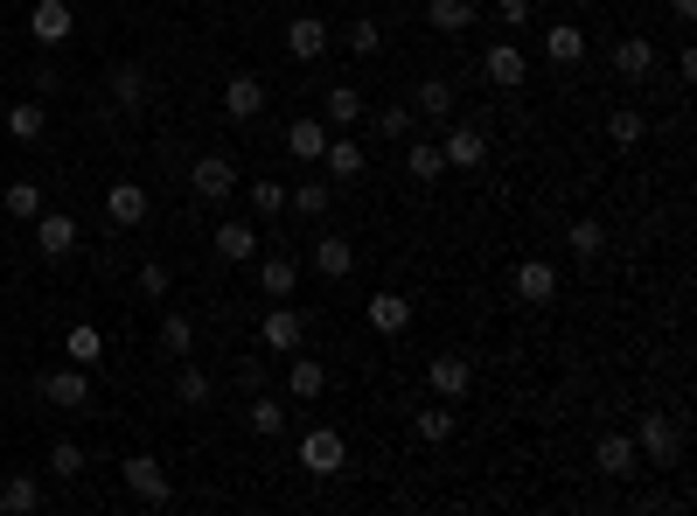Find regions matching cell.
Here are the masks:
<instances>
[{"instance_id":"6da1fadb","label":"cell","mask_w":697,"mask_h":516,"mask_svg":"<svg viewBox=\"0 0 697 516\" xmlns=\"http://www.w3.org/2000/svg\"><path fill=\"white\" fill-rule=\"evenodd\" d=\"M35 391H43V405H56V412H84V405H91V377L78 370V363L43 370V377H35Z\"/></svg>"},{"instance_id":"7a4b0ae2","label":"cell","mask_w":697,"mask_h":516,"mask_svg":"<svg viewBox=\"0 0 697 516\" xmlns=\"http://www.w3.org/2000/svg\"><path fill=\"white\" fill-rule=\"evenodd\" d=\"M635 454H649L655 468H676V454H684V433L670 426V412H642V426H635Z\"/></svg>"},{"instance_id":"3957f363","label":"cell","mask_w":697,"mask_h":516,"mask_svg":"<svg viewBox=\"0 0 697 516\" xmlns=\"http://www.w3.org/2000/svg\"><path fill=\"white\" fill-rule=\"evenodd\" d=\"M266 78H252V70H231V78H223V119H237V126H252L258 112H266Z\"/></svg>"},{"instance_id":"277c9868","label":"cell","mask_w":697,"mask_h":516,"mask_svg":"<svg viewBox=\"0 0 697 516\" xmlns=\"http://www.w3.org/2000/svg\"><path fill=\"white\" fill-rule=\"evenodd\" d=\"M342 461H349V447H342V433H335V426H314L307 439H300V468L322 474V482H328V474H342Z\"/></svg>"},{"instance_id":"5b68a950","label":"cell","mask_w":697,"mask_h":516,"mask_svg":"<svg viewBox=\"0 0 697 516\" xmlns=\"http://www.w3.org/2000/svg\"><path fill=\"white\" fill-rule=\"evenodd\" d=\"M426 385H432L440 405H461L467 385H475V363H467V356H432V363H426Z\"/></svg>"},{"instance_id":"8992f818","label":"cell","mask_w":697,"mask_h":516,"mask_svg":"<svg viewBox=\"0 0 697 516\" xmlns=\"http://www.w3.org/2000/svg\"><path fill=\"white\" fill-rule=\"evenodd\" d=\"M188 188H196L202 203H223V196L237 188V161H231V154H202L196 168H188Z\"/></svg>"},{"instance_id":"52a82bcc","label":"cell","mask_w":697,"mask_h":516,"mask_svg":"<svg viewBox=\"0 0 697 516\" xmlns=\"http://www.w3.org/2000/svg\"><path fill=\"white\" fill-rule=\"evenodd\" d=\"M119 474H126V489H133L140 503H154V509L175 495V489H167V468L154 461V454H133V461H119Z\"/></svg>"},{"instance_id":"ba28073f","label":"cell","mask_w":697,"mask_h":516,"mask_svg":"<svg viewBox=\"0 0 697 516\" xmlns=\"http://www.w3.org/2000/svg\"><path fill=\"white\" fill-rule=\"evenodd\" d=\"M287 56H293V64H322V56H328V22H322V14H293V22H287Z\"/></svg>"},{"instance_id":"9c48e42d","label":"cell","mask_w":697,"mask_h":516,"mask_svg":"<svg viewBox=\"0 0 697 516\" xmlns=\"http://www.w3.org/2000/svg\"><path fill=\"white\" fill-rule=\"evenodd\" d=\"M35 252H43V259H70V252H78V217L43 209V217H35Z\"/></svg>"},{"instance_id":"30bf717a","label":"cell","mask_w":697,"mask_h":516,"mask_svg":"<svg viewBox=\"0 0 697 516\" xmlns=\"http://www.w3.org/2000/svg\"><path fill=\"white\" fill-rule=\"evenodd\" d=\"M70 28H78V14H70V0H35V14H28V35L43 49L56 43H70Z\"/></svg>"},{"instance_id":"8fae6325","label":"cell","mask_w":697,"mask_h":516,"mask_svg":"<svg viewBox=\"0 0 697 516\" xmlns=\"http://www.w3.org/2000/svg\"><path fill=\"white\" fill-rule=\"evenodd\" d=\"M147 203H154V196H147L140 182H112V188H105V217L119 223V231H133V223H147Z\"/></svg>"},{"instance_id":"7c38bea8","label":"cell","mask_w":697,"mask_h":516,"mask_svg":"<svg viewBox=\"0 0 697 516\" xmlns=\"http://www.w3.org/2000/svg\"><path fill=\"white\" fill-rule=\"evenodd\" d=\"M593 468L607 474V482H628V474H635V439L628 433H600L593 439Z\"/></svg>"},{"instance_id":"4fadbf2b","label":"cell","mask_w":697,"mask_h":516,"mask_svg":"<svg viewBox=\"0 0 697 516\" xmlns=\"http://www.w3.org/2000/svg\"><path fill=\"white\" fill-rule=\"evenodd\" d=\"M105 84H112V105H119V112H140L147 99H154V84H147V70H140V64H112V70H105Z\"/></svg>"},{"instance_id":"5bb4252c","label":"cell","mask_w":697,"mask_h":516,"mask_svg":"<svg viewBox=\"0 0 697 516\" xmlns=\"http://www.w3.org/2000/svg\"><path fill=\"white\" fill-rule=\"evenodd\" d=\"M510 286H516V300H531V308H544V300L558 294V265H551V259H523Z\"/></svg>"},{"instance_id":"9a60e30c","label":"cell","mask_w":697,"mask_h":516,"mask_svg":"<svg viewBox=\"0 0 697 516\" xmlns=\"http://www.w3.org/2000/svg\"><path fill=\"white\" fill-rule=\"evenodd\" d=\"M300 335H307V321H300L293 308H272L266 321H258V342H266L272 356H293V349H300Z\"/></svg>"},{"instance_id":"2e32d148","label":"cell","mask_w":697,"mask_h":516,"mask_svg":"<svg viewBox=\"0 0 697 516\" xmlns=\"http://www.w3.org/2000/svg\"><path fill=\"white\" fill-rule=\"evenodd\" d=\"M440 154H446V168H481L488 161V133L481 126H454L440 140Z\"/></svg>"},{"instance_id":"e0dca14e","label":"cell","mask_w":697,"mask_h":516,"mask_svg":"<svg viewBox=\"0 0 697 516\" xmlns=\"http://www.w3.org/2000/svg\"><path fill=\"white\" fill-rule=\"evenodd\" d=\"M43 509V482L35 474H8L0 482V516H35Z\"/></svg>"},{"instance_id":"ac0fdd59","label":"cell","mask_w":697,"mask_h":516,"mask_svg":"<svg viewBox=\"0 0 697 516\" xmlns=\"http://www.w3.org/2000/svg\"><path fill=\"white\" fill-rule=\"evenodd\" d=\"M363 314H370L376 335H405V329H411V300H405V294H376Z\"/></svg>"},{"instance_id":"d6986e66","label":"cell","mask_w":697,"mask_h":516,"mask_svg":"<svg viewBox=\"0 0 697 516\" xmlns=\"http://www.w3.org/2000/svg\"><path fill=\"white\" fill-rule=\"evenodd\" d=\"M63 356L78 363V370H98V363H105V335L91 329V321H70V335H63Z\"/></svg>"},{"instance_id":"ffe728a7","label":"cell","mask_w":697,"mask_h":516,"mask_svg":"<svg viewBox=\"0 0 697 516\" xmlns=\"http://www.w3.org/2000/svg\"><path fill=\"white\" fill-rule=\"evenodd\" d=\"M217 259H231V265H252L258 259V231H252V223H217Z\"/></svg>"},{"instance_id":"44dd1931","label":"cell","mask_w":697,"mask_h":516,"mask_svg":"<svg viewBox=\"0 0 697 516\" xmlns=\"http://www.w3.org/2000/svg\"><path fill=\"white\" fill-rule=\"evenodd\" d=\"M544 56H551L558 70H572L579 56H586V35H579L572 22H551V28H544Z\"/></svg>"},{"instance_id":"7402d4cb","label":"cell","mask_w":697,"mask_h":516,"mask_svg":"<svg viewBox=\"0 0 697 516\" xmlns=\"http://www.w3.org/2000/svg\"><path fill=\"white\" fill-rule=\"evenodd\" d=\"M314 273H322V279H349L356 273V244L349 238H322V244H314Z\"/></svg>"},{"instance_id":"603a6c76","label":"cell","mask_w":697,"mask_h":516,"mask_svg":"<svg viewBox=\"0 0 697 516\" xmlns=\"http://www.w3.org/2000/svg\"><path fill=\"white\" fill-rule=\"evenodd\" d=\"M293 286H300V265H293V259H279V252L258 259V294H266V300H287Z\"/></svg>"},{"instance_id":"cb8c5ba5","label":"cell","mask_w":697,"mask_h":516,"mask_svg":"<svg viewBox=\"0 0 697 516\" xmlns=\"http://www.w3.org/2000/svg\"><path fill=\"white\" fill-rule=\"evenodd\" d=\"M649 70H655V43H642V35L614 43V78H649Z\"/></svg>"},{"instance_id":"d4e9b609","label":"cell","mask_w":697,"mask_h":516,"mask_svg":"<svg viewBox=\"0 0 697 516\" xmlns=\"http://www.w3.org/2000/svg\"><path fill=\"white\" fill-rule=\"evenodd\" d=\"M0 203H8V217H22V223H35V217H43V182L14 175L8 188H0Z\"/></svg>"},{"instance_id":"484cf974","label":"cell","mask_w":697,"mask_h":516,"mask_svg":"<svg viewBox=\"0 0 697 516\" xmlns=\"http://www.w3.org/2000/svg\"><path fill=\"white\" fill-rule=\"evenodd\" d=\"M287 391L300 398V405H314V398L328 391V370H322L314 356H293V370H287Z\"/></svg>"},{"instance_id":"4316f807","label":"cell","mask_w":697,"mask_h":516,"mask_svg":"<svg viewBox=\"0 0 697 516\" xmlns=\"http://www.w3.org/2000/svg\"><path fill=\"white\" fill-rule=\"evenodd\" d=\"M523 70H531V64H523V49H510V43H496V49L481 56V78L488 84H523Z\"/></svg>"},{"instance_id":"83f0119b","label":"cell","mask_w":697,"mask_h":516,"mask_svg":"<svg viewBox=\"0 0 697 516\" xmlns=\"http://www.w3.org/2000/svg\"><path fill=\"white\" fill-rule=\"evenodd\" d=\"M322 147H328V126L322 119H293L287 126V154L293 161H322Z\"/></svg>"},{"instance_id":"f1b7e54d","label":"cell","mask_w":697,"mask_h":516,"mask_svg":"<svg viewBox=\"0 0 697 516\" xmlns=\"http://www.w3.org/2000/svg\"><path fill=\"white\" fill-rule=\"evenodd\" d=\"M405 175H411V182H440V175H446L440 140H411V147H405Z\"/></svg>"},{"instance_id":"f546056e","label":"cell","mask_w":697,"mask_h":516,"mask_svg":"<svg viewBox=\"0 0 697 516\" xmlns=\"http://www.w3.org/2000/svg\"><path fill=\"white\" fill-rule=\"evenodd\" d=\"M322 161H328V182H356V175H363V147H356V140H335V133H328Z\"/></svg>"},{"instance_id":"4dcf8cb0","label":"cell","mask_w":697,"mask_h":516,"mask_svg":"<svg viewBox=\"0 0 697 516\" xmlns=\"http://www.w3.org/2000/svg\"><path fill=\"white\" fill-rule=\"evenodd\" d=\"M244 426L258 439H279L287 433V405H279V398H252V405H244Z\"/></svg>"},{"instance_id":"1f68e13d","label":"cell","mask_w":697,"mask_h":516,"mask_svg":"<svg viewBox=\"0 0 697 516\" xmlns=\"http://www.w3.org/2000/svg\"><path fill=\"white\" fill-rule=\"evenodd\" d=\"M426 22L440 35H461L467 22H475V0H426Z\"/></svg>"},{"instance_id":"d6a6232c","label":"cell","mask_w":697,"mask_h":516,"mask_svg":"<svg viewBox=\"0 0 697 516\" xmlns=\"http://www.w3.org/2000/svg\"><path fill=\"white\" fill-rule=\"evenodd\" d=\"M565 244H572V259H600V252H607V231H600V217H579L572 223V231H565Z\"/></svg>"},{"instance_id":"836d02e7","label":"cell","mask_w":697,"mask_h":516,"mask_svg":"<svg viewBox=\"0 0 697 516\" xmlns=\"http://www.w3.org/2000/svg\"><path fill=\"white\" fill-rule=\"evenodd\" d=\"M419 112H426L432 126L454 119V84H446V78H426V84H419Z\"/></svg>"},{"instance_id":"e575fe53","label":"cell","mask_w":697,"mask_h":516,"mask_svg":"<svg viewBox=\"0 0 697 516\" xmlns=\"http://www.w3.org/2000/svg\"><path fill=\"white\" fill-rule=\"evenodd\" d=\"M161 349L175 356V363L196 356V321H188V314H167V321H161Z\"/></svg>"},{"instance_id":"d590c367","label":"cell","mask_w":697,"mask_h":516,"mask_svg":"<svg viewBox=\"0 0 697 516\" xmlns=\"http://www.w3.org/2000/svg\"><path fill=\"white\" fill-rule=\"evenodd\" d=\"M322 112H328V126H356V119H363V91H356V84H335Z\"/></svg>"},{"instance_id":"8d00e7d4","label":"cell","mask_w":697,"mask_h":516,"mask_svg":"<svg viewBox=\"0 0 697 516\" xmlns=\"http://www.w3.org/2000/svg\"><path fill=\"white\" fill-rule=\"evenodd\" d=\"M8 140H22V147L43 140V105H35V99H22V105L8 112Z\"/></svg>"},{"instance_id":"74e56055","label":"cell","mask_w":697,"mask_h":516,"mask_svg":"<svg viewBox=\"0 0 697 516\" xmlns=\"http://www.w3.org/2000/svg\"><path fill=\"white\" fill-rule=\"evenodd\" d=\"M642 133H649V119H642V112H635V105L607 112V140H614V147H635V140H642Z\"/></svg>"},{"instance_id":"f35d334b","label":"cell","mask_w":697,"mask_h":516,"mask_svg":"<svg viewBox=\"0 0 697 516\" xmlns=\"http://www.w3.org/2000/svg\"><path fill=\"white\" fill-rule=\"evenodd\" d=\"M328 196H335L328 182H293V188H287V209H300V217H322Z\"/></svg>"},{"instance_id":"ab89813d","label":"cell","mask_w":697,"mask_h":516,"mask_svg":"<svg viewBox=\"0 0 697 516\" xmlns=\"http://www.w3.org/2000/svg\"><path fill=\"white\" fill-rule=\"evenodd\" d=\"M411 433H419L426 447H440V439H454V412H446V405H426L419 418H411Z\"/></svg>"},{"instance_id":"60d3db41","label":"cell","mask_w":697,"mask_h":516,"mask_svg":"<svg viewBox=\"0 0 697 516\" xmlns=\"http://www.w3.org/2000/svg\"><path fill=\"white\" fill-rule=\"evenodd\" d=\"M49 474H56V482H78V474H84V447H78V439H56V447H49Z\"/></svg>"},{"instance_id":"b9f144b4","label":"cell","mask_w":697,"mask_h":516,"mask_svg":"<svg viewBox=\"0 0 697 516\" xmlns=\"http://www.w3.org/2000/svg\"><path fill=\"white\" fill-rule=\"evenodd\" d=\"M244 196H252V217H279L287 209V182H252Z\"/></svg>"},{"instance_id":"7bdbcfd3","label":"cell","mask_w":697,"mask_h":516,"mask_svg":"<svg viewBox=\"0 0 697 516\" xmlns=\"http://www.w3.org/2000/svg\"><path fill=\"white\" fill-rule=\"evenodd\" d=\"M175 398H182V405H202V398H210V377H202L188 356H182V370H175Z\"/></svg>"},{"instance_id":"ee69618b","label":"cell","mask_w":697,"mask_h":516,"mask_svg":"<svg viewBox=\"0 0 697 516\" xmlns=\"http://www.w3.org/2000/svg\"><path fill=\"white\" fill-rule=\"evenodd\" d=\"M376 133H384V140H398V133H411V105H384V112H376Z\"/></svg>"},{"instance_id":"f6af8a7d","label":"cell","mask_w":697,"mask_h":516,"mask_svg":"<svg viewBox=\"0 0 697 516\" xmlns=\"http://www.w3.org/2000/svg\"><path fill=\"white\" fill-rule=\"evenodd\" d=\"M167 286H175V279H167V265H161V259H147V265H140V294H147V300H161Z\"/></svg>"},{"instance_id":"bcb514c9","label":"cell","mask_w":697,"mask_h":516,"mask_svg":"<svg viewBox=\"0 0 697 516\" xmlns=\"http://www.w3.org/2000/svg\"><path fill=\"white\" fill-rule=\"evenodd\" d=\"M349 49H356V56H376V49H384V28H376V22H356V28H349Z\"/></svg>"},{"instance_id":"7dc6e473","label":"cell","mask_w":697,"mask_h":516,"mask_svg":"<svg viewBox=\"0 0 697 516\" xmlns=\"http://www.w3.org/2000/svg\"><path fill=\"white\" fill-rule=\"evenodd\" d=\"M496 22L502 28H523V22H531V0H496Z\"/></svg>"},{"instance_id":"c3c4849f","label":"cell","mask_w":697,"mask_h":516,"mask_svg":"<svg viewBox=\"0 0 697 516\" xmlns=\"http://www.w3.org/2000/svg\"><path fill=\"white\" fill-rule=\"evenodd\" d=\"M676 8V22H697V0H670Z\"/></svg>"},{"instance_id":"681fc988","label":"cell","mask_w":697,"mask_h":516,"mask_svg":"<svg viewBox=\"0 0 697 516\" xmlns=\"http://www.w3.org/2000/svg\"><path fill=\"white\" fill-rule=\"evenodd\" d=\"M293 8H300V0H293Z\"/></svg>"}]
</instances>
